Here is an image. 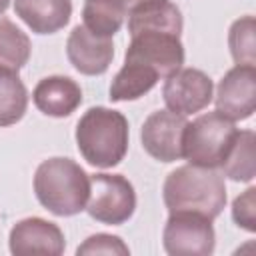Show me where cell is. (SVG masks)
I'll return each mask as SVG.
<instances>
[{
	"instance_id": "6da1fadb",
	"label": "cell",
	"mask_w": 256,
	"mask_h": 256,
	"mask_svg": "<svg viewBox=\"0 0 256 256\" xmlns=\"http://www.w3.org/2000/svg\"><path fill=\"white\" fill-rule=\"evenodd\" d=\"M162 196L170 212L190 210L214 220L226 206L224 176L216 168L194 164L178 166L166 176Z\"/></svg>"
},
{
	"instance_id": "7a4b0ae2",
	"label": "cell",
	"mask_w": 256,
	"mask_h": 256,
	"mask_svg": "<svg viewBox=\"0 0 256 256\" xmlns=\"http://www.w3.org/2000/svg\"><path fill=\"white\" fill-rule=\"evenodd\" d=\"M76 144L82 158L96 168L120 164L128 152V120L106 106L88 108L76 124Z\"/></svg>"
},
{
	"instance_id": "3957f363",
	"label": "cell",
	"mask_w": 256,
	"mask_h": 256,
	"mask_svg": "<svg viewBox=\"0 0 256 256\" xmlns=\"http://www.w3.org/2000/svg\"><path fill=\"white\" fill-rule=\"evenodd\" d=\"M38 202L56 216H74L86 208L90 176L70 158H48L34 172Z\"/></svg>"
},
{
	"instance_id": "277c9868",
	"label": "cell",
	"mask_w": 256,
	"mask_h": 256,
	"mask_svg": "<svg viewBox=\"0 0 256 256\" xmlns=\"http://www.w3.org/2000/svg\"><path fill=\"white\" fill-rule=\"evenodd\" d=\"M236 134L238 128L234 120L218 110L206 112L186 124L182 136V158L194 166L220 168Z\"/></svg>"
},
{
	"instance_id": "5b68a950",
	"label": "cell",
	"mask_w": 256,
	"mask_h": 256,
	"mask_svg": "<svg viewBox=\"0 0 256 256\" xmlns=\"http://www.w3.org/2000/svg\"><path fill=\"white\" fill-rule=\"evenodd\" d=\"M124 62H136L152 68L160 78H168L184 64V46L180 34L160 28H142L130 34Z\"/></svg>"
},
{
	"instance_id": "8992f818",
	"label": "cell",
	"mask_w": 256,
	"mask_h": 256,
	"mask_svg": "<svg viewBox=\"0 0 256 256\" xmlns=\"http://www.w3.org/2000/svg\"><path fill=\"white\" fill-rule=\"evenodd\" d=\"M84 210L96 222L120 226L128 222L136 210L134 186L122 174H92L90 194Z\"/></svg>"
},
{
	"instance_id": "52a82bcc",
	"label": "cell",
	"mask_w": 256,
	"mask_h": 256,
	"mask_svg": "<svg viewBox=\"0 0 256 256\" xmlns=\"http://www.w3.org/2000/svg\"><path fill=\"white\" fill-rule=\"evenodd\" d=\"M162 244L170 256H208L216 244L212 220L190 210L170 212L162 232Z\"/></svg>"
},
{
	"instance_id": "ba28073f",
	"label": "cell",
	"mask_w": 256,
	"mask_h": 256,
	"mask_svg": "<svg viewBox=\"0 0 256 256\" xmlns=\"http://www.w3.org/2000/svg\"><path fill=\"white\" fill-rule=\"evenodd\" d=\"M214 96V84L198 68H180L170 74L162 88V98L170 112L188 116L204 110Z\"/></svg>"
},
{
	"instance_id": "9c48e42d",
	"label": "cell",
	"mask_w": 256,
	"mask_h": 256,
	"mask_svg": "<svg viewBox=\"0 0 256 256\" xmlns=\"http://www.w3.org/2000/svg\"><path fill=\"white\" fill-rule=\"evenodd\" d=\"M186 118L170 112V110H156L152 112L142 124V146L144 150L160 160V162H174L182 158V136L186 128Z\"/></svg>"
},
{
	"instance_id": "30bf717a",
	"label": "cell",
	"mask_w": 256,
	"mask_h": 256,
	"mask_svg": "<svg viewBox=\"0 0 256 256\" xmlns=\"http://www.w3.org/2000/svg\"><path fill=\"white\" fill-rule=\"evenodd\" d=\"M216 110L230 120H246L256 108V68L236 64L230 68L216 90Z\"/></svg>"
},
{
	"instance_id": "8fae6325",
	"label": "cell",
	"mask_w": 256,
	"mask_h": 256,
	"mask_svg": "<svg viewBox=\"0 0 256 256\" xmlns=\"http://www.w3.org/2000/svg\"><path fill=\"white\" fill-rule=\"evenodd\" d=\"M66 56L80 74L98 76L110 68L114 44L108 36L94 34L84 24H78L72 28L66 40Z\"/></svg>"
},
{
	"instance_id": "7c38bea8",
	"label": "cell",
	"mask_w": 256,
	"mask_h": 256,
	"mask_svg": "<svg viewBox=\"0 0 256 256\" xmlns=\"http://www.w3.org/2000/svg\"><path fill=\"white\" fill-rule=\"evenodd\" d=\"M10 252L14 256H28V254H48L60 256L66 248L62 230L44 218H24L16 222L10 230Z\"/></svg>"
},
{
	"instance_id": "4fadbf2b",
	"label": "cell",
	"mask_w": 256,
	"mask_h": 256,
	"mask_svg": "<svg viewBox=\"0 0 256 256\" xmlns=\"http://www.w3.org/2000/svg\"><path fill=\"white\" fill-rule=\"evenodd\" d=\"M32 100L42 114L64 118L82 104V90L78 82L68 76H46L36 84Z\"/></svg>"
},
{
	"instance_id": "5bb4252c",
	"label": "cell",
	"mask_w": 256,
	"mask_h": 256,
	"mask_svg": "<svg viewBox=\"0 0 256 256\" xmlns=\"http://www.w3.org/2000/svg\"><path fill=\"white\" fill-rule=\"evenodd\" d=\"M14 12L36 34L62 30L72 16L70 0H14Z\"/></svg>"
},
{
	"instance_id": "9a60e30c",
	"label": "cell",
	"mask_w": 256,
	"mask_h": 256,
	"mask_svg": "<svg viewBox=\"0 0 256 256\" xmlns=\"http://www.w3.org/2000/svg\"><path fill=\"white\" fill-rule=\"evenodd\" d=\"M182 12L172 0H140L128 14V34L142 28H160L182 34Z\"/></svg>"
},
{
	"instance_id": "2e32d148",
	"label": "cell",
	"mask_w": 256,
	"mask_h": 256,
	"mask_svg": "<svg viewBox=\"0 0 256 256\" xmlns=\"http://www.w3.org/2000/svg\"><path fill=\"white\" fill-rule=\"evenodd\" d=\"M140 0H86L82 8L84 26L94 34L112 38Z\"/></svg>"
},
{
	"instance_id": "e0dca14e",
	"label": "cell",
	"mask_w": 256,
	"mask_h": 256,
	"mask_svg": "<svg viewBox=\"0 0 256 256\" xmlns=\"http://www.w3.org/2000/svg\"><path fill=\"white\" fill-rule=\"evenodd\" d=\"M160 76L142 64L136 62H124V66L116 72L110 84V100L112 102H128V100H138L140 96L148 94Z\"/></svg>"
},
{
	"instance_id": "ac0fdd59",
	"label": "cell",
	"mask_w": 256,
	"mask_h": 256,
	"mask_svg": "<svg viewBox=\"0 0 256 256\" xmlns=\"http://www.w3.org/2000/svg\"><path fill=\"white\" fill-rule=\"evenodd\" d=\"M28 90L16 70L0 66V126H12L26 114Z\"/></svg>"
},
{
	"instance_id": "d6986e66",
	"label": "cell",
	"mask_w": 256,
	"mask_h": 256,
	"mask_svg": "<svg viewBox=\"0 0 256 256\" xmlns=\"http://www.w3.org/2000/svg\"><path fill=\"white\" fill-rule=\"evenodd\" d=\"M220 168L224 176L236 182H250L254 178L256 164H254V132L252 130H238Z\"/></svg>"
},
{
	"instance_id": "ffe728a7",
	"label": "cell",
	"mask_w": 256,
	"mask_h": 256,
	"mask_svg": "<svg viewBox=\"0 0 256 256\" xmlns=\"http://www.w3.org/2000/svg\"><path fill=\"white\" fill-rule=\"evenodd\" d=\"M32 52L30 38L12 20L0 18V66L20 70Z\"/></svg>"
},
{
	"instance_id": "44dd1931",
	"label": "cell",
	"mask_w": 256,
	"mask_h": 256,
	"mask_svg": "<svg viewBox=\"0 0 256 256\" xmlns=\"http://www.w3.org/2000/svg\"><path fill=\"white\" fill-rule=\"evenodd\" d=\"M254 16H242L238 18L228 32V46L230 54L236 64L254 66L256 64V40H254Z\"/></svg>"
},
{
	"instance_id": "7402d4cb",
	"label": "cell",
	"mask_w": 256,
	"mask_h": 256,
	"mask_svg": "<svg viewBox=\"0 0 256 256\" xmlns=\"http://www.w3.org/2000/svg\"><path fill=\"white\" fill-rule=\"evenodd\" d=\"M232 218L240 228H244L248 232L256 230V188L254 186H250L246 192H242L240 196L234 198Z\"/></svg>"
},
{
	"instance_id": "603a6c76",
	"label": "cell",
	"mask_w": 256,
	"mask_h": 256,
	"mask_svg": "<svg viewBox=\"0 0 256 256\" xmlns=\"http://www.w3.org/2000/svg\"><path fill=\"white\" fill-rule=\"evenodd\" d=\"M78 254H130L128 246L122 242V238L112 236V234H94L90 238H86V242L82 246H78L76 250Z\"/></svg>"
},
{
	"instance_id": "cb8c5ba5",
	"label": "cell",
	"mask_w": 256,
	"mask_h": 256,
	"mask_svg": "<svg viewBox=\"0 0 256 256\" xmlns=\"http://www.w3.org/2000/svg\"><path fill=\"white\" fill-rule=\"evenodd\" d=\"M8 4H10V0H0V14H4V12H6Z\"/></svg>"
}]
</instances>
